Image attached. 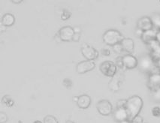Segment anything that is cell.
I'll use <instances>...</instances> for the list:
<instances>
[{
    "label": "cell",
    "instance_id": "obj_1",
    "mask_svg": "<svg viewBox=\"0 0 160 123\" xmlns=\"http://www.w3.org/2000/svg\"><path fill=\"white\" fill-rule=\"evenodd\" d=\"M143 106H144L143 99L140 96H136V95L129 97L126 100L125 108L127 111L129 121H132L138 116H139Z\"/></svg>",
    "mask_w": 160,
    "mask_h": 123
},
{
    "label": "cell",
    "instance_id": "obj_2",
    "mask_svg": "<svg viewBox=\"0 0 160 123\" xmlns=\"http://www.w3.org/2000/svg\"><path fill=\"white\" fill-rule=\"evenodd\" d=\"M124 38L123 35L117 29H108L102 36V40L105 44L113 47L117 44H120Z\"/></svg>",
    "mask_w": 160,
    "mask_h": 123
},
{
    "label": "cell",
    "instance_id": "obj_3",
    "mask_svg": "<svg viewBox=\"0 0 160 123\" xmlns=\"http://www.w3.org/2000/svg\"><path fill=\"white\" fill-rule=\"evenodd\" d=\"M138 67L141 71L144 73L151 74L153 70L156 68L155 61L152 59L150 56H143L138 59Z\"/></svg>",
    "mask_w": 160,
    "mask_h": 123
},
{
    "label": "cell",
    "instance_id": "obj_4",
    "mask_svg": "<svg viewBox=\"0 0 160 123\" xmlns=\"http://www.w3.org/2000/svg\"><path fill=\"white\" fill-rule=\"evenodd\" d=\"M99 69L105 76L113 77L117 74V67L112 61H105L100 64Z\"/></svg>",
    "mask_w": 160,
    "mask_h": 123
},
{
    "label": "cell",
    "instance_id": "obj_5",
    "mask_svg": "<svg viewBox=\"0 0 160 123\" xmlns=\"http://www.w3.org/2000/svg\"><path fill=\"white\" fill-rule=\"evenodd\" d=\"M81 51L83 57H84L87 60L95 61L98 57V55H99L98 50L95 47H93L90 45V44H82L81 48Z\"/></svg>",
    "mask_w": 160,
    "mask_h": 123
},
{
    "label": "cell",
    "instance_id": "obj_6",
    "mask_svg": "<svg viewBox=\"0 0 160 123\" xmlns=\"http://www.w3.org/2000/svg\"><path fill=\"white\" fill-rule=\"evenodd\" d=\"M96 109L100 115L104 116H108L113 113V105L110 101L102 99L98 101L96 104Z\"/></svg>",
    "mask_w": 160,
    "mask_h": 123
},
{
    "label": "cell",
    "instance_id": "obj_7",
    "mask_svg": "<svg viewBox=\"0 0 160 123\" xmlns=\"http://www.w3.org/2000/svg\"><path fill=\"white\" fill-rule=\"evenodd\" d=\"M96 68V62L95 61L84 60L80 62L76 66V71L78 74H83L87 72L91 71Z\"/></svg>",
    "mask_w": 160,
    "mask_h": 123
},
{
    "label": "cell",
    "instance_id": "obj_8",
    "mask_svg": "<svg viewBox=\"0 0 160 123\" xmlns=\"http://www.w3.org/2000/svg\"><path fill=\"white\" fill-rule=\"evenodd\" d=\"M57 34L62 42H71L72 41V38L75 33H74V28L69 27V26H66V27L60 28Z\"/></svg>",
    "mask_w": 160,
    "mask_h": 123
},
{
    "label": "cell",
    "instance_id": "obj_9",
    "mask_svg": "<svg viewBox=\"0 0 160 123\" xmlns=\"http://www.w3.org/2000/svg\"><path fill=\"white\" fill-rule=\"evenodd\" d=\"M148 86L152 92L160 89V72H152L150 74Z\"/></svg>",
    "mask_w": 160,
    "mask_h": 123
},
{
    "label": "cell",
    "instance_id": "obj_10",
    "mask_svg": "<svg viewBox=\"0 0 160 123\" xmlns=\"http://www.w3.org/2000/svg\"><path fill=\"white\" fill-rule=\"evenodd\" d=\"M124 68L126 69H134L138 65V59L132 54H126L122 57Z\"/></svg>",
    "mask_w": 160,
    "mask_h": 123
},
{
    "label": "cell",
    "instance_id": "obj_11",
    "mask_svg": "<svg viewBox=\"0 0 160 123\" xmlns=\"http://www.w3.org/2000/svg\"><path fill=\"white\" fill-rule=\"evenodd\" d=\"M153 23L151 18L149 17H143L138 20L137 27L138 29H141L143 32L150 30V29H153Z\"/></svg>",
    "mask_w": 160,
    "mask_h": 123
},
{
    "label": "cell",
    "instance_id": "obj_12",
    "mask_svg": "<svg viewBox=\"0 0 160 123\" xmlns=\"http://www.w3.org/2000/svg\"><path fill=\"white\" fill-rule=\"evenodd\" d=\"M113 117L117 123L129 120V116L125 107H117L113 112Z\"/></svg>",
    "mask_w": 160,
    "mask_h": 123
},
{
    "label": "cell",
    "instance_id": "obj_13",
    "mask_svg": "<svg viewBox=\"0 0 160 123\" xmlns=\"http://www.w3.org/2000/svg\"><path fill=\"white\" fill-rule=\"evenodd\" d=\"M122 83V75L120 74H116L111 78L108 83L110 90L113 92H117L120 90V85Z\"/></svg>",
    "mask_w": 160,
    "mask_h": 123
},
{
    "label": "cell",
    "instance_id": "obj_14",
    "mask_svg": "<svg viewBox=\"0 0 160 123\" xmlns=\"http://www.w3.org/2000/svg\"><path fill=\"white\" fill-rule=\"evenodd\" d=\"M76 103L80 109L86 110L90 107L91 103H92V99L88 95H81V96H78V100Z\"/></svg>",
    "mask_w": 160,
    "mask_h": 123
},
{
    "label": "cell",
    "instance_id": "obj_15",
    "mask_svg": "<svg viewBox=\"0 0 160 123\" xmlns=\"http://www.w3.org/2000/svg\"><path fill=\"white\" fill-rule=\"evenodd\" d=\"M157 32L158 30H156V29H150V30L144 32L141 37V40H142L145 44H150L151 42L156 41Z\"/></svg>",
    "mask_w": 160,
    "mask_h": 123
},
{
    "label": "cell",
    "instance_id": "obj_16",
    "mask_svg": "<svg viewBox=\"0 0 160 123\" xmlns=\"http://www.w3.org/2000/svg\"><path fill=\"white\" fill-rule=\"evenodd\" d=\"M120 44H121L123 51L127 52L129 54L132 53L134 52V50H135V42H134L133 39L125 38L122 41Z\"/></svg>",
    "mask_w": 160,
    "mask_h": 123
},
{
    "label": "cell",
    "instance_id": "obj_17",
    "mask_svg": "<svg viewBox=\"0 0 160 123\" xmlns=\"http://www.w3.org/2000/svg\"><path fill=\"white\" fill-rule=\"evenodd\" d=\"M14 23H15V17L11 13H6L2 17L1 23L5 27H12L14 25Z\"/></svg>",
    "mask_w": 160,
    "mask_h": 123
},
{
    "label": "cell",
    "instance_id": "obj_18",
    "mask_svg": "<svg viewBox=\"0 0 160 123\" xmlns=\"http://www.w3.org/2000/svg\"><path fill=\"white\" fill-rule=\"evenodd\" d=\"M2 103L5 104V106L8 107H12L14 104V101L11 98L10 96L6 95V96H3L2 99Z\"/></svg>",
    "mask_w": 160,
    "mask_h": 123
},
{
    "label": "cell",
    "instance_id": "obj_19",
    "mask_svg": "<svg viewBox=\"0 0 160 123\" xmlns=\"http://www.w3.org/2000/svg\"><path fill=\"white\" fill-rule=\"evenodd\" d=\"M151 20L154 27L158 29V31H160V14H155L151 17Z\"/></svg>",
    "mask_w": 160,
    "mask_h": 123
},
{
    "label": "cell",
    "instance_id": "obj_20",
    "mask_svg": "<svg viewBox=\"0 0 160 123\" xmlns=\"http://www.w3.org/2000/svg\"><path fill=\"white\" fill-rule=\"evenodd\" d=\"M43 123H59L57 119L52 115H48L44 118Z\"/></svg>",
    "mask_w": 160,
    "mask_h": 123
},
{
    "label": "cell",
    "instance_id": "obj_21",
    "mask_svg": "<svg viewBox=\"0 0 160 123\" xmlns=\"http://www.w3.org/2000/svg\"><path fill=\"white\" fill-rule=\"evenodd\" d=\"M62 84L66 89H70L72 86H73V82H72V80L69 79V78H66V79L63 80Z\"/></svg>",
    "mask_w": 160,
    "mask_h": 123
},
{
    "label": "cell",
    "instance_id": "obj_22",
    "mask_svg": "<svg viewBox=\"0 0 160 123\" xmlns=\"http://www.w3.org/2000/svg\"><path fill=\"white\" fill-rule=\"evenodd\" d=\"M152 99L155 102L160 103V89L152 92Z\"/></svg>",
    "mask_w": 160,
    "mask_h": 123
},
{
    "label": "cell",
    "instance_id": "obj_23",
    "mask_svg": "<svg viewBox=\"0 0 160 123\" xmlns=\"http://www.w3.org/2000/svg\"><path fill=\"white\" fill-rule=\"evenodd\" d=\"M151 113L152 116L159 118V117H160V107H158V106L152 107L151 110Z\"/></svg>",
    "mask_w": 160,
    "mask_h": 123
},
{
    "label": "cell",
    "instance_id": "obj_24",
    "mask_svg": "<svg viewBox=\"0 0 160 123\" xmlns=\"http://www.w3.org/2000/svg\"><path fill=\"white\" fill-rule=\"evenodd\" d=\"M71 17H72V13H71L70 12H68V11L64 10L62 12V14H61L60 17L62 20H67L69 19Z\"/></svg>",
    "mask_w": 160,
    "mask_h": 123
},
{
    "label": "cell",
    "instance_id": "obj_25",
    "mask_svg": "<svg viewBox=\"0 0 160 123\" xmlns=\"http://www.w3.org/2000/svg\"><path fill=\"white\" fill-rule=\"evenodd\" d=\"M8 121V116L4 112H0V123H6Z\"/></svg>",
    "mask_w": 160,
    "mask_h": 123
},
{
    "label": "cell",
    "instance_id": "obj_26",
    "mask_svg": "<svg viewBox=\"0 0 160 123\" xmlns=\"http://www.w3.org/2000/svg\"><path fill=\"white\" fill-rule=\"evenodd\" d=\"M115 64H116L117 68H124L123 62H122V57H117L116 59V62H115Z\"/></svg>",
    "mask_w": 160,
    "mask_h": 123
},
{
    "label": "cell",
    "instance_id": "obj_27",
    "mask_svg": "<svg viewBox=\"0 0 160 123\" xmlns=\"http://www.w3.org/2000/svg\"><path fill=\"white\" fill-rule=\"evenodd\" d=\"M113 51H114V53H120L123 51L121 44H116V45L113 46Z\"/></svg>",
    "mask_w": 160,
    "mask_h": 123
},
{
    "label": "cell",
    "instance_id": "obj_28",
    "mask_svg": "<svg viewBox=\"0 0 160 123\" xmlns=\"http://www.w3.org/2000/svg\"><path fill=\"white\" fill-rule=\"evenodd\" d=\"M126 104V100L121 99L119 100L117 103V107H125Z\"/></svg>",
    "mask_w": 160,
    "mask_h": 123
},
{
    "label": "cell",
    "instance_id": "obj_29",
    "mask_svg": "<svg viewBox=\"0 0 160 123\" xmlns=\"http://www.w3.org/2000/svg\"><path fill=\"white\" fill-rule=\"evenodd\" d=\"M132 123H144V119L141 116H138L136 118H135L132 121H131Z\"/></svg>",
    "mask_w": 160,
    "mask_h": 123
},
{
    "label": "cell",
    "instance_id": "obj_30",
    "mask_svg": "<svg viewBox=\"0 0 160 123\" xmlns=\"http://www.w3.org/2000/svg\"><path fill=\"white\" fill-rule=\"evenodd\" d=\"M102 53L105 57H108V56L111 55V50L108 48H103V49H102Z\"/></svg>",
    "mask_w": 160,
    "mask_h": 123
},
{
    "label": "cell",
    "instance_id": "obj_31",
    "mask_svg": "<svg viewBox=\"0 0 160 123\" xmlns=\"http://www.w3.org/2000/svg\"><path fill=\"white\" fill-rule=\"evenodd\" d=\"M80 38H81V34H78V33H75L74 35L73 38H72V41L74 42H77L78 41L80 40Z\"/></svg>",
    "mask_w": 160,
    "mask_h": 123
},
{
    "label": "cell",
    "instance_id": "obj_32",
    "mask_svg": "<svg viewBox=\"0 0 160 123\" xmlns=\"http://www.w3.org/2000/svg\"><path fill=\"white\" fill-rule=\"evenodd\" d=\"M74 33H78V34H81V29L80 27H74Z\"/></svg>",
    "mask_w": 160,
    "mask_h": 123
},
{
    "label": "cell",
    "instance_id": "obj_33",
    "mask_svg": "<svg viewBox=\"0 0 160 123\" xmlns=\"http://www.w3.org/2000/svg\"><path fill=\"white\" fill-rule=\"evenodd\" d=\"M156 41L160 44V31H158L157 32V34H156Z\"/></svg>",
    "mask_w": 160,
    "mask_h": 123
},
{
    "label": "cell",
    "instance_id": "obj_34",
    "mask_svg": "<svg viewBox=\"0 0 160 123\" xmlns=\"http://www.w3.org/2000/svg\"><path fill=\"white\" fill-rule=\"evenodd\" d=\"M155 64H156V68H157L159 70H160V59H158V60L155 61Z\"/></svg>",
    "mask_w": 160,
    "mask_h": 123
},
{
    "label": "cell",
    "instance_id": "obj_35",
    "mask_svg": "<svg viewBox=\"0 0 160 123\" xmlns=\"http://www.w3.org/2000/svg\"><path fill=\"white\" fill-rule=\"evenodd\" d=\"M12 2L14 3V4L19 5V4H20V3L23 2V1H22V0H12Z\"/></svg>",
    "mask_w": 160,
    "mask_h": 123
},
{
    "label": "cell",
    "instance_id": "obj_36",
    "mask_svg": "<svg viewBox=\"0 0 160 123\" xmlns=\"http://www.w3.org/2000/svg\"><path fill=\"white\" fill-rule=\"evenodd\" d=\"M143 32H143L142 30H141V29H136V32H135V33H136V35H139V36H141V35H142Z\"/></svg>",
    "mask_w": 160,
    "mask_h": 123
},
{
    "label": "cell",
    "instance_id": "obj_37",
    "mask_svg": "<svg viewBox=\"0 0 160 123\" xmlns=\"http://www.w3.org/2000/svg\"><path fill=\"white\" fill-rule=\"evenodd\" d=\"M120 123H132L131 121L129 120H126V121H124V122H120Z\"/></svg>",
    "mask_w": 160,
    "mask_h": 123
},
{
    "label": "cell",
    "instance_id": "obj_38",
    "mask_svg": "<svg viewBox=\"0 0 160 123\" xmlns=\"http://www.w3.org/2000/svg\"><path fill=\"white\" fill-rule=\"evenodd\" d=\"M66 123H75V122H73V121H72V120H67Z\"/></svg>",
    "mask_w": 160,
    "mask_h": 123
},
{
    "label": "cell",
    "instance_id": "obj_39",
    "mask_svg": "<svg viewBox=\"0 0 160 123\" xmlns=\"http://www.w3.org/2000/svg\"><path fill=\"white\" fill-rule=\"evenodd\" d=\"M33 123H42V122H41V121H39V120H36V121H35V122Z\"/></svg>",
    "mask_w": 160,
    "mask_h": 123
},
{
    "label": "cell",
    "instance_id": "obj_40",
    "mask_svg": "<svg viewBox=\"0 0 160 123\" xmlns=\"http://www.w3.org/2000/svg\"><path fill=\"white\" fill-rule=\"evenodd\" d=\"M159 2H160V1H159Z\"/></svg>",
    "mask_w": 160,
    "mask_h": 123
}]
</instances>
